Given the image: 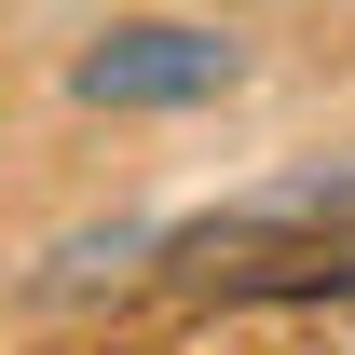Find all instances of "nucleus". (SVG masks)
I'll list each match as a JSON object with an SVG mask.
<instances>
[{"label":"nucleus","instance_id":"f257e3e1","mask_svg":"<svg viewBox=\"0 0 355 355\" xmlns=\"http://www.w3.org/2000/svg\"><path fill=\"white\" fill-rule=\"evenodd\" d=\"M246 83H260V28L246 14H191V0L96 14L83 42L55 55V96L83 123H191V110H232Z\"/></svg>","mask_w":355,"mask_h":355},{"label":"nucleus","instance_id":"f03ea898","mask_svg":"<svg viewBox=\"0 0 355 355\" xmlns=\"http://www.w3.org/2000/svg\"><path fill=\"white\" fill-rule=\"evenodd\" d=\"M150 260H164V219H150V205L69 219L42 260L14 273V314H96V301H123V287H150Z\"/></svg>","mask_w":355,"mask_h":355}]
</instances>
